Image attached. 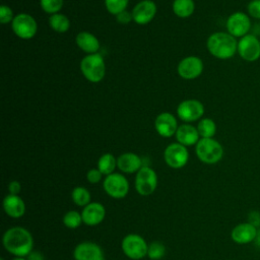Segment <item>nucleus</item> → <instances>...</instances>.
Listing matches in <instances>:
<instances>
[{"label":"nucleus","mask_w":260,"mask_h":260,"mask_svg":"<svg viewBox=\"0 0 260 260\" xmlns=\"http://www.w3.org/2000/svg\"><path fill=\"white\" fill-rule=\"evenodd\" d=\"M179 118L185 122H194L204 114V106L198 100H185L177 108Z\"/></svg>","instance_id":"f8f14e48"},{"label":"nucleus","mask_w":260,"mask_h":260,"mask_svg":"<svg viewBox=\"0 0 260 260\" xmlns=\"http://www.w3.org/2000/svg\"><path fill=\"white\" fill-rule=\"evenodd\" d=\"M2 207L4 212L12 217V218H19L25 213V203L21 197L18 195L7 194L2 202Z\"/></svg>","instance_id":"6ab92c4d"},{"label":"nucleus","mask_w":260,"mask_h":260,"mask_svg":"<svg viewBox=\"0 0 260 260\" xmlns=\"http://www.w3.org/2000/svg\"><path fill=\"white\" fill-rule=\"evenodd\" d=\"M14 16H13V12L11 10V8L7 5H1L0 7V22L5 24L8 22H12Z\"/></svg>","instance_id":"473e14b6"},{"label":"nucleus","mask_w":260,"mask_h":260,"mask_svg":"<svg viewBox=\"0 0 260 260\" xmlns=\"http://www.w3.org/2000/svg\"><path fill=\"white\" fill-rule=\"evenodd\" d=\"M62 221H63V224L70 230H75V229L79 228L80 224L83 222L81 212H78L76 210L67 211L64 214Z\"/></svg>","instance_id":"cd10ccee"},{"label":"nucleus","mask_w":260,"mask_h":260,"mask_svg":"<svg viewBox=\"0 0 260 260\" xmlns=\"http://www.w3.org/2000/svg\"><path fill=\"white\" fill-rule=\"evenodd\" d=\"M83 76L90 82H100L106 74V65L101 54H88L80 62Z\"/></svg>","instance_id":"20e7f679"},{"label":"nucleus","mask_w":260,"mask_h":260,"mask_svg":"<svg viewBox=\"0 0 260 260\" xmlns=\"http://www.w3.org/2000/svg\"><path fill=\"white\" fill-rule=\"evenodd\" d=\"M8 191H9V194H12V195H18L19 192L21 191V185L18 181L16 180H13L11 181L9 184H8Z\"/></svg>","instance_id":"e433bc0d"},{"label":"nucleus","mask_w":260,"mask_h":260,"mask_svg":"<svg viewBox=\"0 0 260 260\" xmlns=\"http://www.w3.org/2000/svg\"><path fill=\"white\" fill-rule=\"evenodd\" d=\"M195 151L199 160L206 165H214L223 156V147L214 138L199 139Z\"/></svg>","instance_id":"7ed1b4c3"},{"label":"nucleus","mask_w":260,"mask_h":260,"mask_svg":"<svg viewBox=\"0 0 260 260\" xmlns=\"http://www.w3.org/2000/svg\"><path fill=\"white\" fill-rule=\"evenodd\" d=\"M12 260H27L25 257H14Z\"/></svg>","instance_id":"ea45409f"},{"label":"nucleus","mask_w":260,"mask_h":260,"mask_svg":"<svg viewBox=\"0 0 260 260\" xmlns=\"http://www.w3.org/2000/svg\"><path fill=\"white\" fill-rule=\"evenodd\" d=\"M248 222H250L252 225L260 229V211L258 210H252L248 214Z\"/></svg>","instance_id":"f704fd0d"},{"label":"nucleus","mask_w":260,"mask_h":260,"mask_svg":"<svg viewBox=\"0 0 260 260\" xmlns=\"http://www.w3.org/2000/svg\"><path fill=\"white\" fill-rule=\"evenodd\" d=\"M11 27L13 32L22 40H29L35 37L38 29L36 19L27 13H19L14 16Z\"/></svg>","instance_id":"6e6552de"},{"label":"nucleus","mask_w":260,"mask_h":260,"mask_svg":"<svg viewBox=\"0 0 260 260\" xmlns=\"http://www.w3.org/2000/svg\"><path fill=\"white\" fill-rule=\"evenodd\" d=\"M247 12L250 17L260 20V0H251L247 5Z\"/></svg>","instance_id":"2f4dec72"},{"label":"nucleus","mask_w":260,"mask_h":260,"mask_svg":"<svg viewBox=\"0 0 260 260\" xmlns=\"http://www.w3.org/2000/svg\"><path fill=\"white\" fill-rule=\"evenodd\" d=\"M254 242L256 243V245H257L258 247H260V229L258 230V234H257V237H256V239H255Z\"/></svg>","instance_id":"58836bf2"},{"label":"nucleus","mask_w":260,"mask_h":260,"mask_svg":"<svg viewBox=\"0 0 260 260\" xmlns=\"http://www.w3.org/2000/svg\"><path fill=\"white\" fill-rule=\"evenodd\" d=\"M195 10V3L193 0H174L173 11L181 18L189 17Z\"/></svg>","instance_id":"5701e85b"},{"label":"nucleus","mask_w":260,"mask_h":260,"mask_svg":"<svg viewBox=\"0 0 260 260\" xmlns=\"http://www.w3.org/2000/svg\"><path fill=\"white\" fill-rule=\"evenodd\" d=\"M177 71L184 79H195L203 71V62L199 57L188 56L180 61Z\"/></svg>","instance_id":"4468645a"},{"label":"nucleus","mask_w":260,"mask_h":260,"mask_svg":"<svg viewBox=\"0 0 260 260\" xmlns=\"http://www.w3.org/2000/svg\"><path fill=\"white\" fill-rule=\"evenodd\" d=\"M83 223L89 226L100 224L106 217V208L100 202H90L81 211Z\"/></svg>","instance_id":"f3484780"},{"label":"nucleus","mask_w":260,"mask_h":260,"mask_svg":"<svg viewBox=\"0 0 260 260\" xmlns=\"http://www.w3.org/2000/svg\"><path fill=\"white\" fill-rule=\"evenodd\" d=\"M175 135L178 142L183 144L184 146H191L197 144L200 136L197 128L189 124H183L179 126Z\"/></svg>","instance_id":"412c9836"},{"label":"nucleus","mask_w":260,"mask_h":260,"mask_svg":"<svg viewBox=\"0 0 260 260\" xmlns=\"http://www.w3.org/2000/svg\"><path fill=\"white\" fill-rule=\"evenodd\" d=\"M4 249L15 257H27L34 249V238L23 226H12L5 231L2 237Z\"/></svg>","instance_id":"f257e3e1"},{"label":"nucleus","mask_w":260,"mask_h":260,"mask_svg":"<svg viewBox=\"0 0 260 260\" xmlns=\"http://www.w3.org/2000/svg\"><path fill=\"white\" fill-rule=\"evenodd\" d=\"M154 128L156 132L162 137H171L176 134L178 124L176 118L168 112L160 113L154 121Z\"/></svg>","instance_id":"a211bd4d"},{"label":"nucleus","mask_w":260,"mask_h":260,"mask_svg":"<svg viewBox=\"0 0 260 260\" xmlns=\"http://www.w3.org/2000/svg\"><path fill=\"white\" fill-rule=\"evenodd\" d=\"M142 167L141 158L133 152L122 153L117 158V168L126 174L137 173Z\"/></svg>","instance_id":"aec40b11"},{"label":"nucleus","mask_w":260,"mask_h":260,"mask_svg":"<svg viewBox=\"0 0 260 260\" xmlns=\"http://www.w3.org/2000/svg\"><path fill=\"white\" fill-rule=\"evenodd\" d=\"M102 178H103V174L98 168L90 169L86 173V180H87V182H89L91 184L99 183L102 180Z\"/></svg>","instance_id":"72a5a7b5"},{"label":"nucleus","mask_w":260,"mask_h":260,"mask_svg":"<svg viewBox=\"0 0 260 260\" xmlns=\"http://www.w3.org/2000/svg\"><path fill=\"white\" fill-rule=\"evenodd\" d=\"M116 18H117V21L119 23H122V24H127L129 23L131 20H133V17H132V12H129L127 10H124L122 12H120L119 14L116 15Z\"/></svg>","instance_id":"c9c22d12"},{"label":"nucleus","mask_w":260,"mask_h":260,"mask_svg":"<svg viewBox=\"0 0 260 260\" xmlns=\"http://www.w3.org/2000/svg\"><path fill=\"white\" fill-rule=\"evenodd\" d=\"M156 13V5L151 0H143L132 9L133 20L138 24H146L150 22Z\"/></svg>","instance_id":"dca6fc26"},{"label":"nucleus","mask_w":260,"mask_h":260,"mask_svg":"<svg viewBox=\"0 0 260 260\" xmlns=\"http://www.w3.org/2000/svg\"><path fill=\"white\" fill-rule=\"evenodd\" d=\"M258 229L250 222H241L235 225L231 231V239L238 245H246L255 241Z\"/></svg>","instance_id":"2eb2a0df"},{"label":"nucleus","mask_w":260,"mask_h":260,"mask_svg":"<svg viewBox=\"0 0 260 260\" xmlns=\"http://www.w3.org/2000/svg\"><path fill=\"white\" fill-rule=\"evenodd\" d=\"M207 50L215 58L226 60L235 56L238 51V41L235 37L224 31L211 34L207 39Z\"/></svg>","instance_id":"f03ea898"},{"label":"nucleus","mask_w":260,"mask_h":260,"mask_svg":"<svg viewBox=\"0 0 260 260\" xmlns=\"http://www.w3.org/2000/svg\"><path fill=\"white\" fill-rule=\"evenodd\" d=\"M27 260H45L44 256L42 253L40 252H36V251H32L26 258Z\"/></svg>","instance_id":"4c0bfd02"},{"label":"nucleus","mask_w":260,"mask_h":260,"mask_svg":"<svg viewBox=\"0 0 260 260\" xmlns=\"http://www.w3.org/2000/svg\"><path fill=\"white\" fill-rule=\"evenodd\" d=\"M121 248L128 258L132 260H139L147 256L148 244L140 235L128 234L123 238Z\"/></svg>","instance_id":"39448f33"},{"label":"nucleus","mask_w":260,"mask_h":260,"mask_svg":"<svg viewBox=\"0 0 260 260\" xmlns=\"http://www.w3.org/2000/svg\"><path fill=\"white\" fill-rule=\"evenodd\" d=\"M49 24L51 28L57 32H65L70 27V21L68 17L62 13L52 14L49 18Z\"/></svg>","instance_id":"393cba45"},{"label":"nucleus","mask_w":260,"mask_h":260,"mask_svg":"<svg viewBox=\"0 0 260 260\" xmlns=\"http://www.w3.org/2000/svg\"><path fill=\"white\" fill-rule=\"evenodd\" d=\"M64 0H40L42 9L49 14L58 13L63 7Z\"/></svg>","instance_id":"c756f323"},{"label":"nucleus","mask_w":260,"mask_h":260,"mask_svg":"<svg viewBox=\"0 0 260 260\" xmlns=\"http://www.w3.org/2000/svg\"><path fill=\"white\" fill-rule=\"evenodd\" d=\"M129 0H105V5L107 10L114 15L126 10Z\"/></svg>","instance_id":"7c9ffc66"},{"label":"nucleus","mask_w":260,"mask_h":260,"mask_svg":"<svg viewBox=\"0 0 260 260\" xmlns=\"http://www.w3.org/2000/svg\"><path fill=\"white\" fill-rule=\"evenodd\" d=\"M166 254V247L161 242L155 241L148 244L147 257L151 260H159Z\"/></svg>","instance_id":"c85d7f7f"},{"label":"nucleus","mask_w":260,"mask_h":260,"mask_svg":"<svg viewBox=\"0 0 260 260\" xmlns=\"http://www.w3.org/2000/svg\"><path fill=\"white\" fill-rule=\"evenodd\" d=\"M76 44L79 49L88 54H94L100 49L99 40L88 31L79 32L76 36Z\"/></svg>","instance_id":"4be33fe9"},{"label":"nucleus","mask_w":260,"mask_h":260,"mask_svg":"<svg viewBox=\"0 0 260 260\" xmlns=\"http://www.w3.org/2000/svg\"><path fill=\"white\" fill-rule=\"evenodd\" d=\"M74 260H106L103 249L93 242L85 241L76 245L73 250Z\"/></svg>","instance_id":"ddd939ff"},{"label":"nucleus","mask_w":260,"mask_h":260,"mask_svg":"<svg viewBox=\"0 0 260 260\" xmlns=\"http://www.w3.org/2000/svg\"><path fill=\"white\" fill-rule=\"evenodd\" d=\"M105 192L114 199H122L129 192V182L125 176L119 173H113L106 176L103 182Z\"/></svg>","instance_id":"0eeeda50"},{"label":"nucleus","mask_w":260,"mask_h":260,"mask_svg":"<svg viewBox=\"0 0 260 260\" xmlns=\"http://www.w3.org/2000/svg\"><path fill=\"white\" fill-rule=\"evenodd\" d=\"M228 32L233 37L242 38L249 34L251 29V19L248 13L242 11H236L232 13L225 23Z\"/></svg>","instance_id":"9d476101"},{"label":"nucleus","mask_w":260,"mask_h":260,"mask_svg":"<svg viewBox=\"0 0 260 260\" xmlns=\"http://www.w3.org/2000/svg\"><path fill=\"white\" fill-rule=\"evenodd\" d=\"M164 158L166 164L172 169H181L186 166L189 159V152L183 144L171 143L164 151Z\"/></svg>","instance_id":"9b49d317"},{"label":"nucleus","mask_w":260,"mask_h":260,"mask_svg":"<svg viewBox=\"0 0 260 260\" xmlns=\"http://www.w3.org/2000/svg\"><path fill=\"white\" fill-rule=\"evenodd\" d=\"M237 53L247 62L257 61L260 58V40L251 34L240 38Z\"/></svg>","instance_id":"1a4fd4ad"},{"label":"nucleus","mask_w":260,"mask_h":260,"mask_svg":"<svg viewBox=\"0 0 260 260\" xmlns=\"http://www.w3.org/2000/svg\"><path fill=\"white\" fill-rule=\"evenodd\" d=\"M71 199L77 206L84 207L91 202L90 192L85 187L77 186L71 192Z\"/></svg>","instance_id":"a878e982"},{"label":"nucleus","mask_w":260,"mask_h":260,"mask_svg":"<svg viewBox=\"0 0 260 260\" xmlns=\"http://www.w3.org/2000/svg\"><path fill=\"white\" fill-rule=\"evenodd\" d=\"M116 167L117 158L112 153H104L98 160V169L105 176L113 174Z\"/></svg>","instance_id":"b1692460"},{"label":"nucleus","mask_w":260,"mask_h":260,"mask_svg":"<svg viewBox=\"0 0 260 260\" xmlns=\"http://www.w3.org/2000/svg\"><path fill=\"white\" fill-rule=\"evenodd\" d=\"M134 186L136 192L141 196L151 195L157 187V175L153 169L143 166L135 176Z\"/></svg>","instance_id":"423d86ee"},{"label":"nucleus","mask_w":260,"mask_h":260,"mask_svg":"<svg viewBox=\"0 0 260 260\" xmlns=\"http://www.w3.org/2000/svg\"><path fill=\"white\" fill-rule=\"evenodd\" d=\"M197 130L201 138H213L216 132V124L210 118H203L199 121Z\"/></svg>","instance_id":"bb28decb"}]
</instances>
